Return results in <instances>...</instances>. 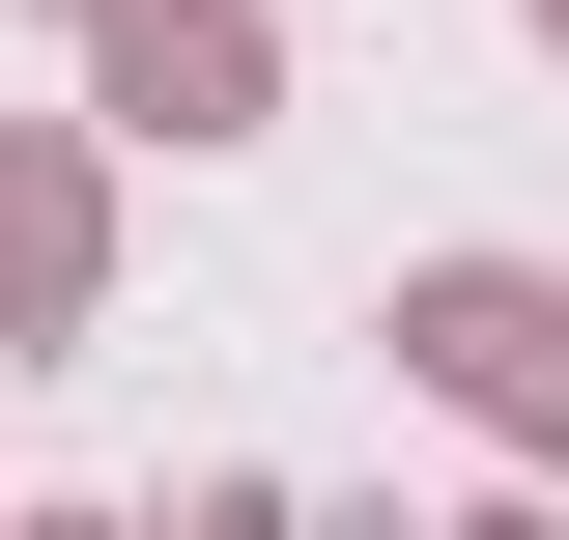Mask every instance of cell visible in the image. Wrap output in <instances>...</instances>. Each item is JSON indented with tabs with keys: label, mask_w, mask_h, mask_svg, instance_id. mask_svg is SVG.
Wrapping results in <instances>:
<instances>
[{
	"label": "cell",
	"mask_w": 569,
	"mask_h": 540,
	"mask_svg": "<svg viewBox=\"0 0 569 540\" xmlns=\"http://www.w3.org/2000/svg\"><path fill=\"white\" fill-rule=\"evenodd\" d=\"M427 370H456V399H485V427H569V284H512V257H456V284H427Z\"/></svg>",
	"instance_id": "cell-1"
},
{
	"label": "cell",
	"mask_w": 569,
	"mask_h": 540,
	"mask_svg": "<svg viewBox=\"0 0 569 540\" xmlns=\"http://www.w3.org/2000/svg\"><path fill=\"white\" fill-rule=\"evenodd\" d=\"M114 86H142L171 142H228V114H257V29H228V0H142V29H114Z\"/></svg>",
	"instance_id": "cell-2"
}]
</instances>
